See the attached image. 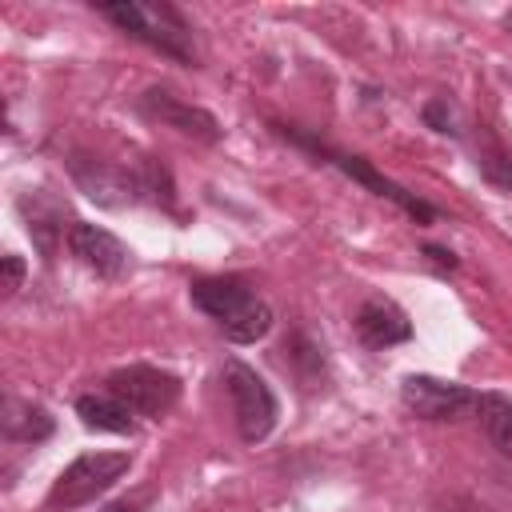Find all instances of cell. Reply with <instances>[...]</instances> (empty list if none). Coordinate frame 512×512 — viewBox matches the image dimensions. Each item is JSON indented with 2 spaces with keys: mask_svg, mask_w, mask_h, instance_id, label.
<instances>
[{
  "mask_svg": "<svg viewBox=\"0 0 512 512\" xmlns=\"http://www.w3.org/2000/svg\"><path fill=\"white\" fill-rule=\"evenodd\" d=\"M192 304L220 324L232 344H256L272 328V308L240 276H204L188 288Z\"/></svg>",
  "mask_w": 512,
  "mask_h": 512,
  "instance_id": "obj_1",
  "label": "cell"
},
{
  "mask_svg": "<svg viewBox=\"0 0 512 512\" xmlns=\"http://www.w3.org/2000/svg\"><path fill=\"white\" fill-rule=\"evenodd\" d=\"M96 12L104 20H112L124 36L156 48L160 56H172L180 64H196L192 52V28L180 16V8L172 4H144V0H116V4H96Z\"/></svg>",
  "mask_w": 512,
  "mask_h": 512,
  "instance_id": "obj_2",
  "label": "cell"
},
{
  "mask_svg": "<svg viewBox=\"0 0 512 512\" xmlns=\"http://www.w3.org/2000/svg\"><path fill=\"white\" fill-rule=\"evenodd\" d=\"M128 468H132V456H128V452H84V456H76V460L56 476V484L48 488L44 512H72V508H80V504H92V500L104 496Z\"/></svg>",
  "mask_w": 512,
  "mask_h": 512,
  "instance_id": "obj_3",
  "label": "cell"
},
{
  "mask_svg": "<svg viewBox=\"0 0 512 512\" xmlns=\"http://www.w3.org/2000/svg\"><path fill=\"white\" fill-rule=\"evenodd\" d=\"M284 140H292V144H300V148H308L312 156H324L328 164H336L344 176H352L356 184H364L368 192H376V196H384V200H392L396 208H404L412 220H436V208L428 204V200H420L416 192H408V188H400L396 180H388V176H380L364 156H348V152H332L324 140H316V136H308V132H300V128H288V124H272Z\"/></svg>",
  "mask_w": 512,
  "mask_h": 512,
  "instance_id": "obj_4",
  "label": "cell"
},
{
  "mask_svg": "<svg viewBox=\"0 0 512 512\" xmlns=\"http://www.w3.org/2000/svg\"><path fill=\"white\" fill-rule=\"evenodd\" d=\"M224 388L232 396V412H236V428L244 444H260L268 440V432L276 428V396L264 384V376L256 368H248L244 360H228L224 364Z\"/></svg>",
  "mask_w": 512,
  "mask_h": 512,
  "instance_id": "obj_5",
  "label": "cell"
},
{
  "mask_svg": "<svg viewBox=\"0 0 512 512\" xmlns=\"http://www.w3.org/2000/svg\"><path fill=\"white\" fill-rule=\"evenodd\" d=\"M104 392L116 396L128 412L160 420L180 400V376H172L164 368H152V364H128V368H116L104 380Z\"/></svg>",
  "mask_w": 512,
  "mask_h": 512,
  "instance_id": "obj_6",
  "label": "cell"
},
{
  "mask_svg": "<svg viewBox=\"0 0 512 512\" xmlns=\"http://www.w3.org/2000/svg\"><path fill=\"white\" fill-rule=\"evenodd\" d=\"M400 400L420 420H460L468 408H476L472 388H464L456 380L424 376V372H412V376L400 380Z\"/></svg>",
  "mask_w": 512,
  "mask_h": 512,
  "instance_id": "obj_7",
  "label": "cell"
},
{
  "mask_svg": "<svg viewBox=\"0 0 512 512\" xmlns=\"http://www.w3.org/2000/svg\"><path fill=\"white\" fill-rule=\"evenodd\" d=\"M136 108H140L148 120H156V124H164V128H176V132H184V136H196V140H204V144H216V140H220V120H216L208 108L188 104V100H180V96L168 92V88H144V96L136 100Z\"/></svg>",
  "mask_w": 512,
  "mask_h": 512,
  "instance_id": "obj_8",
  "label": "cell"
},
{
  "mask_svg": "<svg viewBox=\"0 0 512 512\" xmlns=\"http://www.w3.org/2000/svg\"><path fill=\"white\" fill-rule=\"evenodd\" d=\"M68 248H72V256H76L88 272H96V276H104V280H116V276L128 272V256H132V252H128L108 228H96V224L76 220V224L68 228Z\"/></svg>",
  "mask_w": 512,
  "mask_h": 512,
  "instance_id": "obj_9",
  "label": "cell"
},
{
  "mask_svg": "<svg viewBox=\"0 0 512 512\" xmlns=\"http://www.w3.org/2000/svg\"><path fill=\"white\" fill-rule=\"evenodd\" d=\"M356 336L368 344V348H392V344H404L412 340V324L404 316L400 304H392L388 296H368L360 308H356Z\"/></svg>",
  "mask_w": 512,
  "mask_h": 512,
  "instance_id": "obj_10",
  "label": "cell"
},
{
  "mask_svg": "<svg viewBox=\"0 0 512 512\" xmlns=\"http://www.w3.org/2000/svg\"><path fill=\"white\" fill-rule=\"evenodd\" d=\"M72 176L88 192V200H96L104 208H120L140 192V184L128 172H116V168H108L100 160H72Z\"/></svg>",
  "mask_w": 512,
  "mask_h": 512,
  "instance_id": "obj_11",
  "label": "cell"
},
{
  "mask_svg": "<svg viewBox=\"0 0 512 512\" xmlns=\"http://www.w3.org/2000/svg\"><path fill=\"white\" fill-rule=\"evenodd\" d=\"M20 212H24V224H28V236H32V244L44 252V256H52L56 252V244H60V236H64V208L48 196V192H24L20 196Z\"/></svg>",
  "mask_w": 512,
  "mask_h": 512,
  "instance_id": "obj_12",
  "label": "cell"
},
{
  "mask_svg": "<svg viewBox=\"0 0 512 512\" xmlns=\"http://www.w3.org/2000/svg\"><path fill=\"white\" fill-rule=\"evenodd\" d=\"M0 428H4V436L16 440V444H40V440L52 436V416H48L40 404H28V400L8 396V400H4Z\"/></svg>",
  "mask_w": 512,
  "mask_h": 512,
  "instance_id": "obj_13",
  "label": "cell"
},
{
  "mask_svg": "<svg viewBox=\"0 0 512 512\" xmlns=\"http://www.w3.org/2000/svg\"><path fill=\"white\" fill-rule=\"evenodd\" d=\"M76 416L84 420V428H96V432H116V436H132L136 432V412H128L116 396H96V392H88V396H80L76 400Z\"/></svg>",
  "mask_w": 512,
  "mask_h": 512,
  "instance_id": "obj_14",
  "label": "cell"
},
{
  "mask_svg": "<svg viewBox=\"0 0 512 512\" xmlns=\"http://www.w3.org/2000/svg\"><path fill=\"white\" fill-rule=\"evenodd\" d=\"M476 420L492 448L512 460V400L504 392H476Z\"/></svg>",
  "mask_w": 512,
  "mask_h": 512,
  "instance_id": "obj_15",
  "label": "cell"
},
{
  "mask_svg": "<svg viewBox=\"0 0 512 512\" xmlns=\"http://www.w3.org/2000/svg\"><path fill=\"white\" fill-rule=\"evenodd\" d=\"M476 168L488 184L512 192V152L500 144V136L488 128V124H476Z\"/></svg>",
  "mask_w": 512,
  "mask_h": 512,
  "instance_id": "obj_16",
  "label": "cell"
},
{
  "mask_svg": "<svg viewBox=\"0 0 512 512\" xmlns=\"http://www.w3.org/2000/svg\"><path fill=\"white\" fill-rule=\"evenodd\" d=\"M424 124H428L432 132H440V136H460L456 108H452L444 96H436V100H428V104H424Z\"/></svg>",
  "mask_w": 512,
  "mask_h": 512,
  "instance_id": "obj_17",
  "label": "cell"
},
{
  "mask_svg": "<svg viewBox=\"0 0 512 512\" xmlns=\"http://www.w3.org/2000/svg\"><path fill=\"white\" fill-rule=\"evenodd\" d=\"M148 500H152V488H140V492H132V496L112 500V504H108V508H100V512H144V508H148Z\"/></svg>",
  "mask_w": 512,
  "mask_h": 512,
  "instance_id": "obj_18",
  "label": "cell"
},
{
  "mask_svg": "<svg viewBox=\"0 0 512 512\" xmlns=\"http://www.w3.org/2000/svg\"><path fill=\"white\" fill-rule=\"evenodd\" d=\"M20 280H24V260H20L16 252H8V256H4V284H0L4 296H12V292L20 288Z\"/></svg>",
  "mask_w": 512,
  "mask_h": 512,
  "instance_id": "obj_19",
  "label": "cell"
},
{
  "mask_svg": "<svg viewBox=\"0 0 512 512\" xmlns=\"http://www.w3.org/2000/svg\"><path fill=\"white\" fill-rule=\"evenodd\" d=\"M424 252H428V260H432V264H440V268H448V272L456 268V256H452L448 248H440V244H424Z\"/></svg>",
  "mask_w": 512,
  "mask_h": 512,
  "instance_id": "obj_20",
  "label": "cell"
},
{
  "mask_svg": "<svg viewBox=\"0 0 512 512\" xmlns=\"http://www.w3.org/2000/svg\"><path fill=\"white\" fill-rule=\"evenodd\" d=\"M504 28H508V32H512V8H508V12H504Z\"/></svg>",
  "mask_w": 512,
  "mask_h": 512,
  "instance_id": "obj_21",
  "label": "cell"
}]
</instances>
